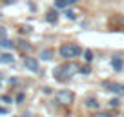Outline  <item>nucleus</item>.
Listing matches in <instances>:
<instances>
[{"label":"nucleus","mask_w":124,"mask_h":117,"mask_svg":"<svg viewBox=\"0 0 124 117\" xmlns=\"http://www.w3.org/2000/svg\"><path fill=\"white\" fill-rule=\"evenodd\" d=\"M6 4H13V2H15V0H4Z\"/></svg>","instance_id":"obj_23"},{"label":"nucleus","mask_w":124,"mask_h":117,"mask_svg":"<svg viewBox=\"0 0 124 117\" xmlns=\"http://www.w3.org/2000/svg\"><path fill=\"white\" fill-rule=\"evenodd\" d=\"M0 46H2V48H6V50H11V48L15 46V44H13L11 40H8V39H2V40H0Z\"/></svg>","instance_id":"obj_13"},{"label":"nucleus","mask_w":124,"mask_h":117,"mask_svg":"<svg viewBox=\"0 0 124 117\" xmlns=\"http://www.w3.org/2000/svg\"><path fill=\"white\" fill-rule=\"evenodd\" d=\"M111 66L115 68L117 71H120V70H122V60H120L119 57H113V58H111Z\"/></svg>","instance_id":"obj_10"},{"label":"nucleus","mask_w":124,"mask_h":117,"mask_svg":"<svg viewBox=\"0 0 124 117\" xmlns=\"http://www.w3.org/2000/svg\"><path fill=\"white\" fill-rule=\"evenodd\" d=\"M82 53V50L77 46V44H62L60 46V55L62 58H75Z\"/></svg>","instance_id":"obj_1"},{"label":"nucleus","mask_w":124,"mask_h":117,"mask_svg":"<svg viewBox=\"0 0 124 117\" xmlns=\"http://www.w3.org/2000/svg\"><path fill=\"white\" fill-rule=\"evenodd\" d=\"M57 17H58V13H57V9H49V11L46 13V20L47 22H57Z\"/></svg>","instance_id":"obj_8"},{"label":"nucleus","mask_w":124,"mask_h":117,"mask_svg":"<svg viewBox=\"0 0 124 117\" xmlns=\"http://www.w3.org/2000/svg\"><path fill=\"white\" fill-rule=\"evenodd\" d=\"M73 99H75V95H73V92H70V90L57 92V101L60 102V104H71Z\"/></svg>","instance_id":"obj_3"},{"label":"nucleus","mask_w":124,"mask_h":117,"mask_svg":"<svg viewBox=\"0 0 124 117\" xmlns=\"http://www.w3.org/2000/svg\"><path fill=\"white\" fill-rule=\"evenodd\" d=\"M0 62L11 64V62H13V55H11V53H2V55H0Z\"/></svg>","instance_id":"obj_11"},{"label":"nucleus","mask_w":124,"mask_h":117,"mask_svg":"<svg viewBox=\"0 0 124 117\" xmlns=\"http://www.w3.org/2000/svg\"><path fill=\"white\" fill-rule=\"evenodd\" d=\"M93 117H113L111 113H108V112H99V113H95Z\"/></svg>","instance_id":"obj_16"},{"label":"nucleus","mask_w":124,"mask_h":117,"mask_svg":"<svg viewBox=\"0 0 124 117\" xmlns=\"http://www.w3.org/2000/svg\"><path fill=\"white\" fill-rule=\"evenodd\" d=\"M109 106H119V101H117V99H111V101H109Z\"/></svg>","instance_id":"obj_20"},{"label":"nucleus","mask_w":124,"mask_h":117,"mask_svg":"<svg viewBox=\"0 0 124 117\" xmlns=\"http://www.w3.org/2000/svg\"><path fill=\"white\" fill-rule=\"evenodd\" d=\"M88 108H91V110H99V104L101 102L97 101V99H93V97H89V99H86V102H84Z\"/></svg>","instance_id":"obj_7"},{"label":"nucleus","mask_w":124,"mask_h":117,"mask_svg":"<svg viewBox=\"0 0 124 117\" xmlns=\"http://www.w3.org/2000/svg\"><path fill=\"white\" fill-rule=\"evenodd\" d=\"M84 57H86V60H88V62H91V60H93V51H91V50H86V51H84Z\"/></svg>","instance_id":"obj_14"},{"label":"nucleus","mask_w":124,"mask_h":117,"mask_svg":"<svg viewBox=\"0 0 124 117\" xmlns=\"http://www.w3.org/2000/svg\"><path fill=\"white\" fill-rule=\"evenodd\" d=\"M2 102H11V97L9 95H2Z\"/></svg>","instance_id":"obj_19"},{"label":"nucleus","mask_w":124,"mask_h":117,"mask_svg":"<svg viewBox=\"0 0 124 117\" xmlns=\"http://www.w3.org/2000/svg\"><path fill=\"white\" fill-rule=\"evenodd\" d=\"M89 71H91V70H89V66H82L80 68V73H84V75H88Z\"/></svg>","instance_id":"obj_18"},{"label":"nucleus","mask_w":124,"mask_h":117,"mask_svg":"<svg viewBox=\"0 0 124 117\" xmlns=\"http://www.w3.org/2000/svg\"><path fill=\"white\" fill-rule=\"evenodd\" d=\"M106 90H109V92H115V93H124V86L122 84H117V82H113V84H108L106 82Z\"/></svg>","instance_id":"obj_6"},{"label":"nucleus","mask_w":124,"mask_h":117,"mask_svg":"<svg viewBox=\"0 0 124 117\" xmlns=\"http://www.w3.org/2000/svg\"><path fill=\"white\" fill-rule=\"evenodd\" d=\"M2 113H8V110H6V108H2V106H0V115H2Z\"/></svg>","instance_id":"obj_22"},{"label":"nucleus","mask_w":124,"mask_h":117,"mask_svg":"<svg viewBox=\"0 0 124 117\" xmlns=\"http://www.w3.org/2000/svg\"><path fill=\"white\" fill-rule=\"evenodd\" d=\"M77 0H55V8L58 9H64V8H70L71 4H75Z\"/></svg>","instance_id":"obj_5"},{"label":"nucleus","mask_w":124,"mask_h":117,"mask_svg":"<svg viewBox=\"0 0 124 117\" xmlns=\"http://www.w3.org/2000/svg\"><path fill=\"white\" fill-rule=\"evenodd\" d=\"M40 58H42V60H51V58H53V51L51 50H42L40 51Z\"/></svg>","instance_id":"obj_9"},{"label":"nucleus","mask_w":124,"mask_h":117,"mask_svg":"<svg viewBox=\"0 0 124 117\" xmlns=\"http://www.w3.org/2000/svg\"><path fill=\"white\" fill-rule=\"evenodd\" d=\"M24 66H26L29 71H39V60L33 58V57H26L24 58Z\"/></svg>","instance_id":"obj_4"},{"label":"nucleus","mask_w":124,"mask_h":117,"mask_svg":"<svg viewBox=\"0 0 124 117\" xmlns=\"http://www.w3.org/2000/svg\"><path fill=\"white\" fill-rule=\"evenodd\" d=\"M16 46H18L20 50H24V51H29V50H31V44L26 42V40H18V42H16Z\"/></svg>","instance_id":"obj_12"},{"label":"nucleus","mask_w":124,"mask_h":117,"mask_svg":"<svg viewBox=\"0 0 124 117\" xmlns=\"http://www.w3.org/2000/svg\"><path fill=\"white\" fill-rule=\"evenodd\" d=\"M24 101V93H18L16 95V102H22Z\"/></svg>","instance_id":"obj_21"},{"label":"nucleus","mask_w":124,"mask_h":117,"mask_svg":"<svg viewBox=\"0 0 124 117\" xmlns=\"http://www.w3.org/2000/svg\"><path fill=\"white\" fill-rule=\"evenodd\" d=\"M66 17H68L70 20H75V18H77V13H73V11H70V9H68V11H66Z\"/></svg>","instance_id":"obj_15"},{"label":"nucleus","mask_w":124,"mask_h":117,"mask_svg":"<svg viewBox=\"0 0 124 117\" xmlns=\"http://www.w3.org/2000/svg\"><path fill=\"white\" fill-rule=\"evenodd\" d=\"M6 37H8V31H6V27H2V26H0V40H2V39H6Z\"/></svg>","instance_id":"obj_17"},{"label":"nucleus","mask_w":124,"mask_h":117,"mask_svg":"<svg viewBox=\"0 0 124 117\" xmlns=\"http://www.w3.org/2000/svg\"><path fill=\"white\" fill-rule=\"evenodd\" d=\"M73 71H77V66H75V64H64V66L55 70V77H57L58 81H68V79L73 75Z\"/></svg>","instance_id":"obj_2"}]
</instances>
